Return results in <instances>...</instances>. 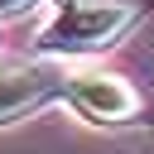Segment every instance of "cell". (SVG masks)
<instances>
[{"mask_svg": "<svg viewBox=\"0 0 154 154\" xmlns=\"http://www.w3.org/2000/svg\"><path fill=\"white\" fill-rule=\"evenodd\" d=\"M67 96L77 101L82 116L106 120V125L140 116V91L116 72H77V77H67Z\"/></svg>", "mask_w": 154, "mask_h": 154, "instance_id": "7a4b0ae2", "label": "cell"}, {"mask_svg": "<svg viewBox=\"0 0 154 154\" xmlns=\"http://www.w3.org/2000/svg\"><path fill=\"white\" fill-rule=\"evenodd\" d=\"M58 91H67V77L53 67H5L0 72V125L19 120L24 111L43 106Z\"/></svg>", "mask_w": 154, "mask_h": 154, "instance_id": "3957f363", "label": "cell"}, {"mask_svg": "<svg viewBox=\"0 0 154 154\" xmlns=\"http://www.w3.org/2000/svg\"><path fill=\"white\" fill-rule=\"evenodd\" d=\"M140 19V0H67L53 24H43V53H101Z\"/></svg>", "mask_w": 154, "mask_h": 154, "instance_id": "6da1fadb", "label": "cell"}, {"mask_svg": "<svg viewBox=\"0 0 154 154\" xmlns=\"http://www.w3.org/2000/svg\"><path fill=\"white\" fill-rule=\"evenodd\" d=\"M29 10H38V0H0V19H19Z\"/></svg>", "mask_w": 154, "mask_h": 154, "instance_id": "277c9868", "label": "cell"}]
</instances>
